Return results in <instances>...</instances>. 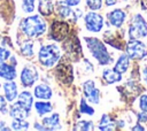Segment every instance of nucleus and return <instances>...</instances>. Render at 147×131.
Here are the masks:
<instances>
[{
    "label": "nucleus",
    "mask_w": 147,
    "mask_h": 131,
    "mask_svg": "<svg viewBox=\"0 0 147 131\" xmlns=\"http://www.w3.org/2000/svg\"><path fill=\"white\" fill-rule=\"evenodd\" d=\"M20 78H21V83L23 86H25V87L32 86L38 80V71L36 69V67L25 66L21 71Z\"/></svg>",
    "instance_id": "obj_8"
},
{
    "label": "nucleus",
    "mask_w": 147,
    "mask_h": 131,
    "mask_svg": "<svg viewBox=\"0 0 147 131\" xmlns=\"http://www.w3.org/2000/svg\"><path fill=\"white\" fill-rule=\"evenodd\" d=\"M17 102L20 105H22L24 108L26 109H31L32 107V103H33V98H32V94L29 92V91H23L18 94L17 97Z\"/></svg>",
    "instance_id": "obj_23"
},
{
    "label": "nucleus",
    "mask_w": 147,
    "mask_h": 131,
    "mask_svg": "<svg viewBox=\"0 0 147 131\" xmlns=\"http://www.w3.org/2000/svg\"><path fill=\"white\" fill-rule=\"evenodd\" d=\"M69 33V25L65 22L54 21L49 29V37L55 41H63Z\"/></svg>",
    "instance_id": "obj_7"
},
{
    "label": "nucleus",
    "mask_w": 147,
    "mask_h": 131,
    "mask_svg": "<svg viewBox=\"0 0 147 131\" xmlns=\"http://www.w3.org/2000/svg\"><path fill=\"white\" fill-rule=\"evenodd\" d=\"M80 1H82V0H64V3H67V5L70 6V7H76V6L79 5Z\"/></svg>",
    "instance_id": "obj_34"
},
{
    "label": "nucleus",
    "mask_w": 147,
    "mask_h": 131,
    "mask_svg": "<svg viewBox=\"0 0 147 131\" xmlns=\"http://www.w3.org/2000/svg\"><path fill=\"white\" fill-rule=\"evenodd\" d=\"M34 1L36 0H23L22 9L24 13H32L34 10Z\"/></svg>",
    "instance_id": "obj_30"
},
{
    "label": "nucleus",
    "mask_w": 147,
    "mask_h": 131,
    "mask_svg": "<svg viewBox=\"0 0 147 131\" xmlns=\"http://www.w3.org/2000/svg\"><path fill=\"white\" fill-rule=\"evenodd\" d=\"M56 76L60 80L69 84L74 79V70L69 63H60L56 68Z\"/></svg>",
    "instance_id": "obj_10"
},
{
    "label": "nucleus",
    "mask_w": 147,
    "mask_h": 131,
    "mask_svg": "<svg viewBox=\"0 0 147 131\" xmlns=\"http://www.w3.org/2000/svg\"><path fill=\"white\" fill-rule=\"evenodd\" d=\"M61 56V51L57 45L55 44H47L40 47L38 52V60L39 63L44 67H53Z\"/></svg>",
    "instance_id": "obj_3"
},
{
    "label": "nucleus",
    "mask_w": 147,
    "mask_h": 131,
    "mask_svg": "<svg viewBox=\"0 0 147 131\" xmlns=\"http://www.w3.org/2000/svg\"><path fill=\"white\" fill-rule=\"evenodd\" d=\"M29 113H30V110L26 109V108H24L18 102H15L14 105H11L9 107V115L13 118H22V120H25L29 116Z\"/></svg>",
    "instance_id": "obj_13"
},
{
    "label": "nucleus",
    "mask_w": 147,
    "mask_h": 131,
    "mask_svg": "<svg viewBox=\"0 0 147 131\" xmlns=\"http://www.w3.org/2000/svg\"><path fill=\"white\" fill-rule=\"evenodd\" d=\"M102 78L105 79L106 83L114 84V83H118V82L122 80V74L118 72L116 69L107 68L102 71Z\"/></svg>",
    "instance_id": "obj_15"
},
{
    "label": "nucleus",
    "mask_w": 147,
    "mask_h": 131,
    "mask_svg": "<svg viewBox=\"0 0 147 131\" xmlns=\"http://www.w3.org/2000/svg\"><path fill=\"white\" fill-rule=\"evenodd\" d=\"M85 41H86V45H87L92 56L100 64L106 66V64H110L113 62L111 55L109 54L105 44L100 39L94 38V37H85Z\"/></svg>",
    "instance_id": "obj_2"
},
{
    "label": "nucleus",
    "mask_w": 147,
    "mask_h": 131,
    "mask_svg": "<svg viewBox=\"0 0 147 131\" xmlns=\"http://www.w3.org/2000/svg\"><path fill=\"white\" fill-rule=\"evenodd\" d=\"M33 94L36 98L40 99V100H49L53 95V92H52V88L46 85V84H39L34 87L33 90Z\"/></svg>",
    "instance_id": "obj_14"
},
{
    "label": "nucleus",
    "mask_w": 147,
    "mask_h": 131,
    "mask_svg": "<svg viewBox=\"0 0 147 131\" xmlns=\"http://www.w3.org/2000/svg\"><path fill=\"white\" fill-rule=\"evenodd\" d=\"M86 5L91 10H99L102 7V0H86Z\"/></svg>",
    "instance_id": "obj_31"
},
{
    "label": "nucleus",
    "mask_w": 147,
    "mask_h": 131,
    "mask_svg": "<svg viewBox=\"0 0 147 131\" xmlns=\"http://www.w3.org/2000/svg\"><path fill=\"white\" fill-rule=\"evenodd\" d=\"M0 77L6 80H13L16 77V69L14 64L6 63L5 61L0 62Z\"/></svg>",
    "instance_id": "obj_12"
},
{
    "label": "nucleus",
    "mask_w": 147,
    "mask_h": 131,
    "mask_svg": "<svg viewBox=\"0 0 147 131\" xmlns=\"http://www.w3.org/2000/svg\"><path fill=\"white\" fill-rule=\"evenodd\" d=\"M79 110H80V113L87 114V115H93V114H94L93 107H91L90 105H87V102H86V100H85L84 98H83V99L80 100V102H79Z\"/></svg>",
    "instance_id": "obj_29"
},
{
    "label": "nucleus",
    "mask_w": 147,
    "mask_h": 131,
    "mask_svg": "<svg viewBox=\"0 0 147 131\" xmlns=\"http://www.w3.org/2000/svg\"><path fill=\"white\" fill-rule=\"evenodd\" d=\"M34 108H36V111L39 116H42L45 114H48L53 110V106L52 103L49 102H46V101H38L34 103Z\"/></svg>",
    "instance_id": "obj_24"
},
{
    "label": "nucleus",
    "mask_w": 147,
    "mask_h": 131,
    "mask_svg": "<svg viewBox=\"0 0 147 131\" xmlns=\"http://www.w3.org/2000/svg\"><path fill=\"white\" fill-rule=\"evenodd\" d=\"M8 57H10V52L3 47H0V62L6 61Z\"/></svg>",
    "instance_id": "obj_32"
},
{
    "label": "nucleus",
    "mask_w": 147,
    "mask_h": 131,
    "mask_svg": "<svg viewBox=\"0 0 147 131\" xmlns=\"http://www.w3.org/2000/svg\"><path fill=\"white\" fill-rule=\"evenodd\" d=\"M84 22L85 26L90 32H100L103 28V17L95 13V10H91L84 16Z\"/></svg>",
    "instance_id": "obj_6"
},
{
    "label": "nucleus",
    "mask_w": 147,
    "mask_h": 131,
    "mask_svg": "<svg viewBox=\"0 0 147 131\" xmlns=\"http://www.w3.org/2000/svg\"><path fill=\"white\" fill-rule=\"evenodd\" d=\"M132 130H141V131H144V130H145V128L140 126V124H137L136 126H133V128H132Z\"/></svg>",
    "instance_id": "obj_37"
},
{
    "label": "nucleus",
    "mask_w": 147,
    "mask_h": 131,
    "mask_svg": "<svg viewBox=\"0 0 147 131\" xmlns=\"http://www.w3.org/2000/svg\"><path fill=\"white\" fill-rule=\"evenodd\" d=\"M0 113H7V99L2 95H0Z\"/></svg>",
    "instance_id": "obj_33"
},
{
    "label": "nucleus",
    "mask_w": 147,
    "mask_h": 131,
    "mask_svg": "<svg viewBox=\"0 0 147 131\" xmlns=\"http://www.w3.org/2000/svg\"><path fill=\"white\" fill-rule=\"evenodd\" d=\"M108 17V21L109 23L115 26V28H121L126 18V14L123 9H119V8H116V9H113L110 13H108L107 15Z\"/></svg>",
    "instance_id": "obj_11"
},
{
    "label": "nucleus",
    "mask_w": 147,
    "mask_h": 131,
    "mask_svg": "<svg viewBox=\"0 0 147 131\" xmlns=\"http://www.w3.org/2000/svg\"><path fill=\"white\" fill-rule=\"evenodd\" d=\"M116 126V122L107 114H103L102 117L99 121V125L98 129L102 130V131H109V130H114Z\"/></svg>",
    "instance_id": "obj_21"
},
{
    "label": "nucleus",
    "mask_w": 147,
    "mask_h": 131,
    "mask_svg": "<svg viewBox=\"0 0 147 131\" xmlns=\"http://www.w3.org/2000/svg\"><path fill=\"white\" fill-rule=\"evenodd\" d=\"M54 9L53 0H38V10L42 16H51Z\"/></svg>",
    "instance_id": "obj_18"
},
{
    "label": "nucleus",
    "mask_w": 147,
    "mask_h": 131,
    "mask_svg": "<svg viewBox=\"0 0 147 131\" xmlns=\"http://www.w3.org/2000/svg\"><path fill=\"white\" fill-rule=\"evenodd\" d=\"M3 92H5V98L7 101L11 102L17 98V85L13 80H8L3 84Z\"/></svg>",
    "instance_id": "obj_16"
},
{
    "label": "nucleus",
    "mask_w": 147,
    "mask_h": 131,
    "mask_svg": "<svg viewBox=\"0 0 147 131\" xmlns=\"http://www.w3.org/2000/svg\"><path fill=\"white\" fill-rule=\"evenodd\" d=\"M21 29L23 33L29 38H38L46 32V22L39 15L28 16L22 20Z\"/></svg>",
    "instance_id": "obj_1"
},
{
    "label": "nucleus",
    "mask_w": 147,
    "mask_h": 131,
    "mask_svg": "<svg viewBox=\"0 0 147 131\" xmlns=\"http://www.w3.org/2000/svg\"><path fill=\"white\" fill-rule=\"evenodd\" d=\"M125 53L130 59L140 61L147 56V45L140 39H130L125 44Z\"/></svg>",
    "instance_id": "obj_5"
},
{
    "label": "nucleus",
    "mask_w": 147,
    "mask_h": 131,
    "mask_svg": "<svg viewBox=\"0 0 147 131\" xmlns=\"http://www.w3.org/2000/svg\"><path fill=\"white\" fill-rule=\"evenodd\" d=\"M94 126H93V122L91 121H79L78 123L75 124L74 126V130H84V131H90V130H93Z\"/></svg>",
    "instance_id": "obj_28"
},
{
    "label": "nucleus",
    "mask_w": 147,
    "mask_h": 131,
    "mask_svg": "<svg viewBox=\"0 0 147 131\" xmlns=\"http://www.w3.org/2000/svg\"><path fill=\"white\" fill-rule=\"evenodd\" d=\"M21 53L22 55L26 56V57H31L33 56V44L31 41H24L21 46Z\"/></svg>",
    "instance_id": "obj_26"
},
{
    "label": "nucleus",
    "mask_w": 147,
    "mask_h": 131,
    "mask_svg": "<svg viewBox=\"0 0 147 131\" xmlns=\"http://www.w3.org/2000/svg\"><path fill=\"white\" fill-rule=\"evenodd\" d=\"M83 92L86 100L91 103H99L100 101V91L96 88L95 83L92 79H88L83 83Z\"/></svg>",
    "instance_id": "obj_9"
},
{
    "label": "nucleus",
    "mask_w": 147,
    "mask_h": 131,
    "mask_svg": "<svg viewBox=\"0 0 147 131\" xmlns=\"http://www.w3.org/2000/svg\"><path fill=\"white\" fill-rule=\"evenodd\" d=\"M142 79H144V82H145L146 85H147V67H145V68L142 69Z\"/></svg>",
    "instance_id": "obj_35"
},
{
    "label": "nucleus",
    "mask_w": 147,
    "mask_h": 131,
    "mask_svg": "<svg viewBox=\"0 0 147 131\" xmlns=\"http://www.w3.org/2000/svg\"><path fill=\"white\" fill-rule=\"evenodd\" d=\"M129 39H142L147 37V22L140 14H136L127 30Z\"/></svg>",
    "instance_id": "obj_4"
},
{
    "label": "nucleus",
    "mask_w": 147,
    "mask_h": 131,
    "mask_svg": "<svg viewBox=\"0 0 147 131\" xmlns=\"http://www.w3.org/2000/svg\"><path fill=\"white\" fill-rule=\"evenodd\" d=\"M56 11L59 14L60 17L62 18H65V17H69L71 14H72V9L70 6H68L67 3H59L57 7H56Z\"/></svg>",
    "instance_id": "obj_25"
},
{
    "label": "nucleus",
    "mask_w": 147,
    "mask_h": 131,
    "mask_svg": "<svg viewBox=\"0 0 147 131\" xmlns=\"http://www.w3.org/2000/svg\"><path fill=\"white\" fill-rule=\"evenodd\" d=\"M129 67H130V57L127 56L126 53H123V54H121L118 56V59H117V61L115 63L114 69H116L121 74H124V72L127 71Z\"/></svg>",
    "instance_id": "obj_19"
},
{
    "label": "nucleus",
    "mask_w": 147,
    "mask_h": 131,
    "mask_svg": "<svg viewBox=\"0 0 147 131\" xmlns=\"http://www.w3.org/2000/svg\"><path fill=\"white\" fill-rule=\"evenodd\" d=\"M141 91V86L136 83V82H127L123 87H122V92L126 95V97H136L140 93Z\"/></svg>",
    "instance_id": "obj_20"
},
{
    "label": "nucleus",
    "mask_w": 147,
    "mask_h": 131,
    "mask_svg": "<svg viewBox=\"0 0 147 131\" xmlns=\"http://www.w3.org/2000/svg\"><path fill=\"white\" fill-rule=\"evenodd\" d=\"M29 123L25 120L22 118H14V121L11 122V129L13 130H26L29 129Z\"/></svg>",
    "instance_id": "obj_27"
},
{
    "label": "nucleus",
    "mask_w": 147,
    "mask_h": 131,
    "mask_svg": "<svg viewBox=\"0 0 147 131\" xmlns=\"http://www.w3.org/2000/svg\"><path fill=\"white\" fill-rule=\"evenodd\" d=\"M105 2H106V5H107V6H109V7H110V6H114V5L117 2V0H105Z\"/></svg>",
    "instance_id": "obj_36"
},
{
    "label": "nucleus",
    "mask_w": 147,
    "mask_h": 131,
    "mask_svg": "<svg viewBox=\"0 0 147 131\" xmlns=\"http://www.w3.org/2000/svg\"><path fill=\"white\" fill-rule=\"evenodd\" d=\"M42 125H44L45 130H59V129H61L59 114H53L51 116L44 117L42 118Z\"/></svg>",
    "instance_id": "obj_17"
},
{
    "label": "nucleus",
    "mask_w": 147,
    "mask_h": 131,
    "mask_svg": "<svg viewBox=\"0 0 147 131\" xmlns=\"http://www.w3.org/2000/svg\"><path fill=\"white\" fill-rule=\"evenodd\" d=\"M139 108L140 113L137 115L139 122H147V94L139 97Z\"/></svg>",
    "instance_id": "obj_22"
}]
</instances>
